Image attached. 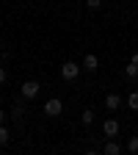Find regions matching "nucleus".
<instances>
[{"instance_id":"obj_13","label":"nucleus","mask_w":138,"mask_h":155,"mask_svg":"<svg viewBox=\"0 0 138 155\" xmlns=\"http://www.w3.org/2000/svg\"><path fill=\"white\" fill-rule=\"evenodd\" d=\"M86 6H88V8H100L102 0H86Z\"/></svg>"},{"instance_id":"obj_12","label":"nucleus","mask_w":138,"mask_h":155,"mask_svg":"<svg viewBox=\"0 0 138 155\" xmlns=\"http://www.w3.org/2000/svg\"><path fill=\"white\" fill-rule=\"evenodd\" d=\"M3 144H8V130L0 125V147H3Z\"/></svg>"},{"instance_id":"obj_9","label":"nucleus","mask_w":138,"mask_h":155,"mask_svg":"<svg viewBox=\"0 0 138 155\" xmlns=\"http://www.w3.org/2000/svg\"><path fill=\"white\" fill-rule=\"evenodd\" d=\"M127 105H130L133 111H138V91H130V94H127Z\"/></svg>"},{"instance_id":"obj_8","label":"nucleus","mask_w":138,"mask_h":155,"mask_svg":"<svg viewBox=\"0 0 138 155\" xmlns=\"http://www.w3.org/2000/svg\"><path fill=\"white\" fill-rule=\"evenodd\" d=\"M124 78H130V81H135V78H138V67H135L133 61L124 67Z\"/></svg>"},{"instance_id":"obj_6","label":"nucleus","mask_w":138,"mask_h":155,"mask_svg":"<svg viewBox=\"0 0 138 155\" xmlns=\"http://www.w3.org/2000/svg\"><path fill=\"white\" fill-rule=\"evenodd\" d=\"M119 105H122V97H119V94H108V97H105V108H108V111H116Z\"/></svg>"},{"instance_id":"obj_4","label":"nucleus","mask_w":138,"mask_h":155,"mask_svg":"<svg viewBox=\"0 0 138 155\" xmlns=\"http://www.w3.org/2000/svg\"><path fill=\"white\" fill-rule=\"evenodd\" d=\"M102 133L108 136V139H116V136H119V122L116 119H105L102 122Z\"/></svg>"},{"instance_id":"obj_3","label":"nucleus","mask_w":138,"mask_h":155,"mask_svg":"<svg viewBox=\"0 0 138 155\" xmlns=\"http://www.w3.org/2000/svg\"><path fill=\"white\" fill-rule=\"evenodd\" d=\"M22 97L25 100H36L39 97V81H25L22 83Z\"/></svg>"},{"instance_id":"obj_16","label":"nucleus","mask_w":138,"mask_h":155,"mask_svg":"<svg viewBox=\"0 0 138 155\" xmlns=\"http://www.w3.org/2000/svg\"><path fill=\"white\" fill-rule=\"evenodd\" d=\"M6 122V111H0V125H3Z\"/></svg>"},{"instance_id":"obj_11","label":"nucleus","mask_w":138,"mask_h":155,"mask_svg":"<svg viewBox=\"0 0 138 155\" xmlns=\"http://www.w3.org/2000/svg\"><path fill=\"white\" fill-rule=\"evenodd\" d=\"M127 150H130V152H138V136H130V141H127Z\"/></svg>"},{"instance_id":"obj_1","label":"nucleus","mask_w":138,"mask_h":155,"mask_svg":"<svg viewBox=\"0 0 138 155\" xmlns=\"http://www.w3.org/2000/svg\"><path fill=\"white\" fill-rule=\"evenodd\" d=\"M61 111H64V103L58 100V97H50V100L44 103V114L47 116H61Z\"/></svg>"},{"instance_id":"obj_14","label":"nucleus","mask_w":138,"mask_h":155,"mask_svg":"<svg viewBox=\"0 0 138 155\" xmlns=\"http://www.w3.org/2000/svg\"><path fill=\"white\" fill-rule=\"evenodd\" d=\"M130 61H133V64H135V67H138V50H135V53H133V55H130Z\"/></svg>"},{"instance_id":"obj_5","label":"nucleus","mask_w":138,"mask_h":155,"mask_svg":"<svg viewBox=\"0 0 138 155\" xmlns=\"http://www.w3.org/2000/svg\"><path fill=\"white\" fill-rule=\"evenodd\" d=\"M97 67H100V58H97L94 53H86V58H83V69H86V72H97Z\"/></svg>"},{"instance_id":"obj_2","label":"nucleus","mask_w":138,"mask_h":155,"mask_svg":"<svg viewBox=\"0 0 138 155\" xmlns=\"http://www.w3.org/2000/svg\"><path fill=\"white\" fill-rule=\"evenodd\" d=\"M80 69H83V67H77L75 61H66V64L61 67V78H64V81H75V78L80 75Z\"/></svg>"},{"instance_id":"obj_10","label":"nucleus","mask_w":138,"mask_h":155,"mask_svg":"<svg viewBox=\"0 0 138 155\" xmlns=\"http://www.w3.org/2000/svg\"><path fill=\"white\" fill-rule=\"evenodd\" d=\"M80 122H83V125H91V122H94V111H91V108L80 114Z\"/></svg>"},{"instance_id":"obj_7","label":"nucleus","mask_w":138,"mask_h":155,"mask_svg":"<svg viewBox=\"0 0 138 155\" xmlns=\"http://www.w3.org/2000/svg\"><path fill=\"white\" fill-rule=\"evenodd\" d=\"M102 152H105V155H119V152H122V147H119V141H116V139H111V141L102 147Z\"/></svg>"},{"instance_id":"obj_15","label":"nucleus","mask_w":138,"mask_h":155,"mask_svg":"<svg viewBox=\"0 0 138 155\" xmlns=\"http://www.w3.org/2000/svg\"><path fill=\"white\" fill-rule=\"evenodd\" d=\"M0 83H6V69L0 67Z\"/></svg>"}]
</instances>
